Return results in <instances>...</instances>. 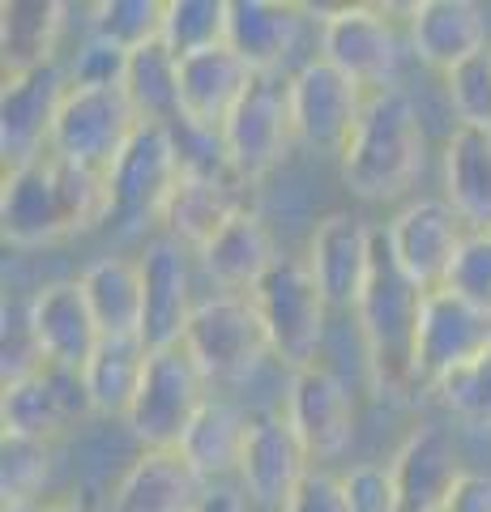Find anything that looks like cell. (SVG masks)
<instances>
[{
	"label": "cell",
	"mask_w": 491,
	"mask_h": 512,
	"mask_svg": "<svg viewBox=\"0 0 491 512\" xmlns=\"http://www.w3.org/2000/svg\"><path fill=\"white\" fill-rule=\"evenodd\" d=\"M440 180L453 214L470 235L491 231V133L457 124L440 150Z\"/></svg>",
	"instance_id": "obj_28"
},
{
	"label": "cell",
	"mask_w": 491,
	"mask_h": 512,
	"mask_svg": "<svg viewBox=\"0 0 491 512\" xmlns=\"http://www.w3.org/2000/svg\"><path fill=\"white\" fill-rule=\"evenodd\" d=\"M124 64H129V52L94 39L86 30L82 43L73 47V56L65 60V73L69 86H124Z\"/></svg>",
	"instance_id": "obj_40"
},
{
	"label": "cell",
	"mask_w": 491,
	"mask_h": 512,
	"mask_svg": "<svg viewBox=\"0 0 491 512\" xmlns=\"http://www.w3.org/2000/svg\"><path fill=\"white\" fill-rule=\"evenodd\" d=\"M282 414L295 431V440L304 444L312 466H325L346 453V444L355 436V397L329 363H308L291 372L287 397H282Z\"/></svg>",
	"instance_id": "obj_15"
},
{
	"label": "cell",
	"mask_w": 491,
	"mask_h": 512,
	"mask_svg": "<svg viewBox=\"0 0 491 512\" xmlns=\"http://www.w3.org/2000/svg\"><path fill=\"white\" fill-rule=\"evenodd\" d=\"M210 487L180 448H141L112 491V512H201Z\"/></svg>",
	"instance_id": "obj_24"
},
{
	"label": "cell",
	"mask_w": 491,
	"mask_h": 512,
	"mask_svg": "<svg viewBox=\"0 0 491 512\" xmlns=\"http://www.w3.org/2000/svg\"><path fill=\"white\" fill-rule=\"evenodd\" d=\"M406 43L423 69L453 73L487 52V9L474 0H419L406 9Z\"/></svg>",
	"instance_id": "obj_23"
},
{
	"label": "cell",
	"mask_w": 491,
	"mask_h": 512,
	"mask_svg": "<svg viewBox=\"0 0 491 512\" xmlns=\"http://www.w3.org/2000/svg\"><path fill=\"white\" fill-rule=\"evenodd\" d=\"M304 5L287 0H231L227 47L257 77H287L299 69V39H304Z\"/></svg>",
	"instance_id": "obj_22"
},
{
	"label": "cell",
	"mask_w": 491,
	"mask_h": 512,
	"mask_svg": "<svg viewBox=\"0 0 491 512\" xmlns=\"http://www.w3.org/2000/svg\"><path fill=\"white\" fill-rule=\"evenodd\" d=\"M201 512H252V504H248V495L235 483H214L210 495H205Z\"/></svg>",
	"instance_id": "obj_44"
},
{
	"label": "cell",
	"mask_w": 491,
	"mask_h": 512,
	"mask_svg": "<svg viewBox=\"0 0 491 512\" xmlns=\"http://www.w3.org/2000/svg\"><path fill=\"white\" fill-rule=\"evenodd\" d=\"M137 128H141V116L129 103L124 86H69L47 154L107 175Z\"/></svg>",
	"instance_id": "obj_9"
},
{
	"label": "cell",
	"mask_w": 491,
	"mask_h": 512,
	"mask_svg": "<svg viewBox=\"0 0 491 512\" xmlns=\"http://www.w3.org/2000/svg\"><path fill=\"white\" fill-rule=\"evenodd\" d=\"M69 5L60 0H5L0 5V60L5 73L43 69L60 60Z\"/></svg>",
	"instance_id": "obj_30"
},
{
	"label": "cell",
	"mask_w": 491,
	"mask_h": 512,
	"mask_svg": "<svg viewBox=\"0 0 491 512\" xmlns=\"http://www.w3.org/2000/svg\"><path fill=\"white\" fill-rule=\"evenodd\" d=\"M184 175V146L180 128L171 124H141L124 154L107 171L112 192V218L107 227L120 235H137L163 222V210Z\"/></svg>",
	"instance_id": "obj_5"
},
{
	"label": "cell",
	"mask_w": 491,
	"mask_h": 512,
	"mask_svg": "<svg viewBox=\"0 0 491 512\" xmlns=\"http://www.w3.org/2000/svg\"><path fill=\"white\" fill-rule=\"evenodd\" d=\"M491 350V312L462 299L449 286L423 295L415 359H410V393H432L440 380L470 359Z\"/></svg>",
	"instance_id": "obj_11"
},
{
	"label": "cell",
	"mask_w": 491,
	"mask_h": 512,
	"mask_svg": "<svg viewBox=\"0 0 491 512\" xmlns=\"http://www.w3.org/2000/svg\"><path fill=\"white\" fill-rule=\"evenodd\" d=\"M231 171L240 180L257 184L274 171L295 146L291 103H287V77H252V86L218 133Z\"/></svg>",
	"instance_id": "obj_13"
},
{
	"label": "cell",
	"mask_w": 491,
	"mask_h": 512,
	"mask_svg": "<svg viewBox=\"0 0 491 512\" xmlns=\"http://www.w3.org/2000/svg\"><path fill=\"white\" fill-rule=\"evenodd\" d=\"M184 350L210 384L244 380L261 359L274 355L252 295H205L184 329Z\"/></svg>",
	"instance_id": "obj_10"
},
{
	"label": "cell",
	"mask_w": 491,
	"mask_h": 512,
	"mask_svg": "<svg viewBox=\"0 0 491 512\" xmlns=\"http://www.w3.org/2000/svg\"><path fill=\"white\" fill-rule=\"evenodd\" d=\"M312 470L304 444L295 440V431L282 410H261L248 414V436H244V457L235 470V487L248 495L252 508L261 512H282L299 487V478Z\"/></svg>",
	"instance_id": "obj_18"
},
{
	"label": "cell",
	"mask_w": 491,
	"mask_h": 512,
	"mask_svg": "<svg viewBox=\"0 0 491 512\" xmlns=\"http://www.w3.org/2000/svg\"><path fill=\"white\" fill-rule=\"evenodd\" d=\"M112 192L103 171L73 167L56 154L30 158L0 175V235L9 248H52L69 235L107 227Z\"/></svg>",
	"instance_id": "obj_1"
},
{
	"label": "cell",
	"mask_w": 491,
	"mask_h": 512,
	"mask_svg": "<svg viewBox=\"0 0 491 512\" xmlns=\"http://www.w3.org/2000/svg\"><path fill=\"white\" fill-rule=\"evenodd\" d=\"M43 512H94L90 500H82V495H65V500H52Z\"/></svg>",
	"instance_id": "obj_45"
},
{
	"label": "cell",
	"mask_w": 491,
	"mask_h": 512,
	"mask_svg": "<svg viewBox=\"0 0 491 512\" xmlns=\"http://www.w3.org/2000/svg\"><path fill=\"white\" fill-rule=\"evenodd\" d=\"M274 231L265 227L257 210L227 222L210 244L197 252V269L214 282V295H252L265 282V274L278 265Z\"/></svg>",
	"instance_id": "obj_27"
},
{
	"label": "cell",
	"mask_w": 491,
	"mask_h": 512,
	"mask_svg": "<svg viewBox=\"0 0 491 512\" xmlns=\"http://www.w3.org/2000/svg\"><path fill=\"white\" fill-rule=\"evenodd\" d=\"M282 512H346L342 474H334L329 466H312L304 478H299L291 500L282 504Z\"/></svg>",
	"instance_id": "obj_42"
},
{
	"label": "cell",
	"mask_w": 491,
	"mask_h": 512,
	"mask_svg": "<svg viewBox=\"0 0 491 512\" xmlns=\"http://www.w3.org/2000/svg\"><path fill=\"white\" fill-rule=\"evenodd\" d=\"M252 77L257 73L227 43L180 60V128L201 137H218L235 103L248 94Z\"/></svg>",
	"instance_id": "obj_25"
},
{
	"label": "cell",
	"mask_w": 491,
	"mask_h": 512,
	"mask_svg": "<svg viewBox=\"0 0 491 512\" xmlns=\"http://www.w3.org/2000/svg\"><path fill=\"white\" fill-rule=\"evenodd\" d=\"M252 303L265 320L269 350L282 367L321 363L325 325H329V303L316 291V278L308 274L304 256H278V265L265 274V282L252 291Z\"/></svg>",
	"instance_id": "obj_8"
},
{
	"label": "cell",
	"mask_w": 491,
	"mask_h": 512,
	"mask_svg": "<svg viewBox=\"0 0 491 512\" xmlns=\"http://www.w3.org/2000/svg\"><path fill=\"white\" fill-rule=\"evenodd\" d=\"M52 483V444L39 440H0V495L5 504H43V491Z\"/></svg>",
	"instance_id": "obj_36"
},
{
	"label": "cell",
	"mask_w": 491,
	"mask_h": 512,
	"mask_svg": "<svg viewBox=\"0 0 491 512\" xmlns=\"http://www.w3.org/2000/svg\"><path fill=\"white\" fill-rule=\"evenodd\" d=\"M180 146H184V175L163 210L158 235H171V239H180L184 248L201 252L227 222L252 210V201H248L252 184L231 171L218 137H201V150H193L180 137Z\"/></svg>",
	"instance_id": "obj_4"
},
{
	"label": "cell",
	"mask_w": 491,
	"mask_h": 512,
	"mask_svg": "<svg viewBox=\"0 0 491 512\" xmlns=\"http://www.w3.org/2000/svg\"><path fill=\"white\" fill-rule=\"evenodd\" d=\"M244 436H248V414L240 406H231L227 397H210L193 419V427H188V436L180 440V453L193 461V470L201 478L227 483L240 470Z\"/></svg>",
	"instance_id": "obj_31"
},
{
	"label": "cell",
	"mask_w": 491,
	"mask_h": 512,
	"mask_svg": "<svg viewBox=\"0 0 491 512\" xmlns=\"http://www.w3.org/2000/svg\"><path fill=\"white\" fill-rule=\"evenodd\" d=\"M432 397L453 419H462L470 427H491V350L470 359L466 367H457V372H449L432 389Z\"/></svg>",
	"instance_id": "obj_37"
},
{
	"label": "cell",
	"mask_w": 491,
	"mask_h": 512,
	"mask_svg": "<svg viewBox=\"0 0 491 512\" xmlns=\"http://www.w3.org/2000/svg\"><path fill=\"white\" fill-rule=\"evenodd\" d=\"M423 295L415 282L402 274L398 256H393L385 227H376L372 239V269L363 282V295L355 303V325L363 342V359L376 393H410V359H415V333Z\"/></svg>",
	"instance_id": "obj_3"
},
{
	"label": "cell",
	"mask_w": 491,
	"mask_h": 512,
	"mask_svg": "<svg viewBox=\"0 0 491 512\" xmlns=\"http://www.w3.org/2000/svg\"><path fill=\"white\" fill-rule=\"evenodd\" d=\"M86 291V303L99 320L103 338H141L146 325V282H141V261L124 252H107L77 274Z\"/></svg>",
	"instance_id": "obj_29"
},
{
	"label": "cell",
	"mask_w": 491,
	"mask_h": 512,
	"mask_svg": "<svg viewBox=\"0 0 491 512\" xmlns=\"http://www.w3.org/2000/svg\"><path fill=\"white\" fill-rule=\"evenodd\" d=\"M26 325H30V338H35L39 359L47 367H65V372H82L103 342L99 320H94L77 278H56V282H43L39 291H30Z\"/></svg>",
	"instance_id": "obj_20"
},
{
	"label": "cell",
	"mask_w": 491,
	"mask_h": 512,
	"mask_svg": "<svg viewBox=\"0 0 491 512\" xmlns=\"http://www.w3.org/2000/svg\"><path fill=\"white\" fill-rule=\"evenodd\" d=\"M124 94L137 107L141 124H171L180 128V60L167 52V43H146L129 52L124 64Z\"/></svg>",
	"instance_id": "obj_33"
},
{
	"label": "cell",
	"mask_w": 491,
	"mask_h": 512,
	"mask_svg": "<svg viewBox=\"0 0 491 512\" xmlns=\"http://www.w3.org/2000/svg\"><path fill=\"white\" fill-rule=\"evenodd\" d=\"M342 495H346V512H402V495L393 483L389 461H363L342 474Z\"/></svg>",
	"instance_id": "obj_39"
},
{
	"label": "cell",
	"mask_w": 491,
	"mask_h": 512,
	"mask_svg": "<svg viewBox=\"0 0 491 512\" xmlns=\"http://www.w3.org/2000/svg\"><path fill=\"white\" fill-rule=\"evenodd\" d=\"M445 512H491V474L466 470L457 478V487L449 491Z\"/></svg>",
	"instance_id": "obj_43"
},
{
	"label": "cell",
	"mask_w": 491,
	"mask_h": 512,
	"mask_svg": "<svg viewBox=\"0 0 491 512\" xmlns=\"http://www.w3.org/2000/svg\"><path fill=\"white\" fill-rule=\"evenodd\" d=\"M287 103H291L295 146L342 158L363 107H368V94L312 52L299 60L295 73H287Z\"/></svg>",
	"instance_id": "obj_12"
},
{
	"label": "cell",
	"mask_w": 491,
	"mask_h": 512,
	"mask_svg": "<svg viewBox=\"0 0 491 512\" xmlns=\"http://www.w3.org/2000/svg\"><path fill=\"white\" fill-rule=\"evenodd\" d=\"M47 504H5V508H0V512H43Z\"/></svg>",
	"instance_id": "obj_46"
},
{
	"label": "cell",
	"mask_w": 491,
	"mask_h": 512,
	"mask_svg": "<svg viewBox=\"0 0 491 512\" xmlns=\"http://www.w3.org/2000/svg\"><path fill=\"white\" fill-rule=\"evenodd\" d=\"M449 107L462 128H487L491 133V47L483 56L466 60L462 69L445 73Z\"/></svg>",
	"instance_id": "obj_38"
},
{
	"label": "cell",
	"mask_w": 491,
	"mask_h": 512,
	"mask_svg": "<svg viewBox=\"0 0 491 512\" xmlns=\"http://www.w3.org/2000/svg\"><path fill=\"white\" fill-rule=\"evenodd\" d=\"M406 52V26L385 5H338L316 26V56L351 77L363 94L398 90Z\"/></svg>",
	"instance_id": "obj_6"
},
{
	"label": "cell",
	"mask_w": 491,
	"mask_h": 512,
	"mask_svg": "<svg viewBox=\"0 0 491 512\" xmlns=\"http://www.w3.org/2000/svg\"><path fill=\"white\" fill-rule=\"evenodd\" d=\"M385 239L393 256H398L402 274L419 291H440V286H449V274L466 248L470 231L445 197H419V201H406L385 222Z\"/></svg>",
	"instance_id": "obj_14"
},
{
	"label": "cell",
	"mask_w": 491,
	"mask_h": 512,
	"mask_svg": "<svg viewBox=\"0 0 491 512\" xmlns=\"http://www.w3.org/2000/svg\"><path fill=\"white\" fill-rule=\"evenodd\" d=\"M449 291L491 312V231L466 239V248L449 274Z\"/></svg>",
	"instance_id": "obj_41"
},
{
	"label": "cell",
	"mask_w": 491,
	"mask_h": 512,
	"mask_svg": "<svg viewBox=\"0 0 491 512\" xmlns=\"http://www.w3.org/2000/svg\"><path fill=\"white\" fill-rule=\"evenodd\" d=\"M86 414L94 410H90L82 372H65V367L43 363L30 376L9 380L0 389V423H5V436H18V440L56 444Z\"/></svg>",
	"instance_id": "obj_16"
},
{
	"label": "cell",
	"mask_w": 491,
	"mask_h": 512,
	"mask_svg": "<svg viewBox=\"0 0 491 512\" xmlns=\"http://www.w3.org/2000/svg\"><path fill=\"white\" fill-rule=\"evenodd\" d=\"M86 13V30L94 39L112 43L120 52H137V47L163 39L167 0H99Z\"/></svg>",
	"instance_id": "obj_34"
},
{
	"label": "cell",
	"mask_w": 491,
	"mask_h": 512,
	"mask_svg": "<svg viewBox=\"0 0 491 512\" xmlns=\"http://www.w3.org/2000/svg\"><path fill=\"white\" fill-rule=\"evenodd\" d=\"M210 389L214 384L205 380V372L184 350V342L150 350L146 376H141V389L133 397L129 414H124V427H129V436L141 448H180L201 406L214 397Z\"/></svg>",
	"instance_id": "obj_7"
},
{
	"label": "cell",
	"mask_w": 491,
	"mask_h": 512,
	"mask_svg": "<svg viewBox=\"0 0 491 512\" xmlns=\"http://www.w3.org/2000/svg\"><path fill=\"white\" fill-rule=\"evenodd\" d=\"M146 359H150V346L141 338H103L90 363L82 367L90 410L103 414V419L124 423V414H129L133 397L141 389V376H146Z\"/></svg>",
	"instance_id": "obj_32"
},
{
	"label": "cell",
	"mask_w": 491,
	"mask_h": 512,
	"mask_svg": "<svg viewBox=\"0 0 491 512\" xmlns=\"http://www.w3.org/2000/svg\"><path fill=\"white\" fill-rule=\"evenodd\" d=\"M141 282H146V325H141V342L150 350L180 346L184 329L197 312V291H193V265L197 252L184 248L171 235H150L141 248Z\"/></svg>",
	"instance_id": "obj_19"
},
{
	"label": "cell",
	"mask_w": 491,
	"mask_h": 512,
	"mask_svg": "<svg viewBox=\"0 0 491 512\" xmlns=\"http://www.w3.org/2000/svg\"><path fill=\"white\" fill-rule=\"evenodd\" d=\"M65 94V60L26 73H5V90H0V158H5V167H22L30 158L47 154Z\"/></svg>",
	"instance_id": "obj_17"
},
{
	"label": "cell",
	"mask_w": 491,
	"mask_h": 512,
	"mask_svg": "<svg viewBox=\"0 0 491 512\" xmlns=\"http://www.w3.org/2000/svg\"><path fill=\"white\" fill-rule=\"evenodd\" d=\"M393 483L402 495V512H445L449 491L462 478V457L453 448V436L436 423L415 427L389 457Z\"/></svg>",
	"instance_id": "obj_26"
},
{
	"label": "cell",
	"mask_w": 491,
	"mask_h": 512,
	"mask_svg": "<svg viewBox=\"0 0 491 512\" xmlns=\"http://www.w3.org/2000/svg\"><path fill=\"white\" fill-rule=\"evenodd\" d=\"M427 137L406 90L368 94V107L338 158V175L359 201H398L423 175Z\"/></svg>",
	"instance_id": "obj_2"
},
{
	"label": "cell",
	"mask_w": 491,
	"mask_h": 512,
	"mask_svg": "<svg viewBox=\"0 0 491 512\" xmlns=\"http://www.w3.org/2000/svg\"><path fill=\"white\" fill-rule=\"evenodd\" d=\"M372 239L376 227L351 210L325 214L308 235V274L316 278V291L325 295L329 312H355L372 269Z\"/></svg>",
	"instance_id": "obj_21"
},
{
	"label": "cell",
	"mask_w": 491,
	"mask_h": 512,
	"mask_svg": "<svg viewBox=\"0 0 491 512\" xmlns=\"http://www.w3.org/2000/svg\"><path fill=\"white\" fill-rule=\"evenodd\" d=\"M227 13L231 0H167L163 18V43L176 60L227 43Z\"/></svg>",
	"instance_id": "obj_35"
}]
</instances>
